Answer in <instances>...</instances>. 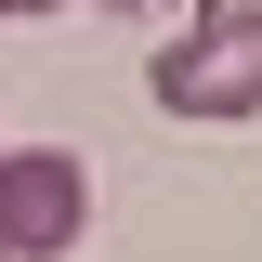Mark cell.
I'll list each match as a JSON object with an SVG mask.
<instances>
[{"mask_svg": "<svg viewBox=\"0 0 262 262\" xmlns=\"http://www.w3.org/2000/svg\"><path fill=\"white\" fill-rule=\"evenodd\" d=\"M158 105L196 118V131L262 118V0H196L170 27V53H158Z\"/></svg>", "mask_w": 262, "mask_h": 262, "instance_id": "1", "label": "cell"}, {"mask_svg": "<svg viewBox=\"0 0 262 262\" xmlns=\"http://www.w3.org/2000/svg\"><path fill=\"white\" fill-rule=\"evenodd\" d=\"M92 236V170L66 144H0V262H66Z\"/></svg>", "mask_w": 262, "mask_h": 262, "instance_id": "2", "label": "cell"}, {"mask_svg": "<svg viewBox=\"0 0 262 262\" xmlns=\"http://www.w3.org/2000/svg\"><path fill=\"white\" fill-rule=\"evenodd\" d=\"M0 13H13V27H27V13H53V0H0Z\"/></svg>", "mask_w": 262, "mask_h": 262, "instance_id": "4", "label": "cell"}, {"mask_svg": "<svg viewBox=\"0 0 262 262\" xmlns=\"http://www.w3.org/2000/svg\"><path fill=\"white\" fill-rule=\"evenodd\" d=\"M105 13H184V0H105Z\"/></svg>", "mask_w": 262, "mask_h": 262, "instance_id": "3", "label": "cell"}]
</instances>
